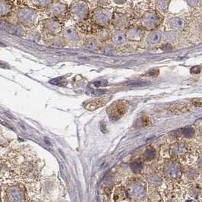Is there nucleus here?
Wrapping results in <instances>:
<instances>
[{
  "label": "nucleus",
  "instance_id": "f257e3e1",
  "mask_svg": "<svg viewBox=\"0 0 202 202\" xmlns=\"http://www.w3.org/2000/svg\"><path fill=\"white\" fill-rule=\"evenodd\" d=\"M159 17L154 12H148L143 18V24L147 28H153L158 25Z\"/></svg>",
  "mask_w": 202,
  "mask_h": 202
},
{
  "label": "nucleus",
  "instance_id": "f03ea898",
  "mask_svg": "<svg viewBox=\"0 0 202 202\" xmlns=\"http://www.w3.org/2000/svg\"><path fill=\"white\" fill-rule=\"evenodd\" d=\"M111 113H112V116L114 117H120L122 114H124V112L126 110L125 104L123 102H116L114 103L111 107Z\"/></svg>",
  "mask_w": 202,
  "mask_h": 202
},
{
  "label": "nucleus",
  "instance_id": "7ed1b4c3",
  "mask_svg": "<svg viewBox=\"0 0 202 202\" xmlns=\"http://www.w3.org/2000/svg\"><path fill=\"white\" fill-rule=\"evenodd\" d=\"M34 18H35V14H34V12L29 10L21 11L19 15V19L21 21L22 23L27 24H30V23L34 21Z\"/></svg>",
  "mask_w": 202,
  "mask_h": 202
},
{
  "label": "nucleus",
  "instance_id": "20e7f679",
  "mask_svg": "<svg viewBox=\"0 0 202 202\" xmlns=\"http://www.w3.org/2000/svg\"><path fill=\"white\" fill-rule=\"evenodd\" d=\"M104 103H105V102L103 100L97 99V100H92V101L88 103L85 106V108L88 110H95L100 106H102Z\"/></svg>",
  "mask_w": 202,
  "mask_h": 202
},
{
  "label": "nucleus",
  "instance_id": "39448f33",
  "mask_svg": "<svg viewBox=\"0 0 202 202\" xmlns=\"http://www.w3.org/2000/svg\"><path fill=\"white\" fill-rule=\"evenodd\" d=\"M87 13V8L86 6L84 5L77 4L73 8V14L76 15L77 17L82 18L84 17Z\"/></svg>",
  "mask_w": 202,
  "mask_h": 202
},
{
  "label": "nucleus",
  "instance_id": "423d86ee",
  "mask_svg": "<svg viewBox=\"0 0 202 202\" xmlns=\"http://www.w3.org/2000/svg\"><path fill=\"white\" fill-rule=\"evenodd\" d=\"M170 25H171V28H173L174 30H182V28H184L185 23L180 18H173L172 20H171Z\"/></svg>",
  "mask_w": 202,
  "mask_h": 202
},
{
  "label": "nucleus",
  "instance_id": "0eeeda50",
  "mask_svg": "<svg viewBox=\"0 0 202 202\" xmlns=\"http://www.w3.org/2000/svg\"><path fill=\"white\" fill-rule=\"evenodd\" d=\"M64 36L67 40L74 41L77 38V34L75 30L72 28H67L64 31Z\"/></svg>",
  "mask_w": 202,
  "mask_h": 202
},
{
  "label": "nucleus",
  "instance_id": "6e6552de",
  "mask_svg": "<svg viewBox=\"0 0 202 202\" xmlns=\"http://www.w3.org/2000/svg\"><path fill=\"white\" fill-rule=\"evenodd\" d=\"M95 17H96V20L97 21L100 23H102V22H106L108 21L109 19V15L108 14L105 12L104 11H100L98 12H96V14H95Z\"/></svg>",
  "mask_w": 202,
  "mask_h": 202
},
{
  "label": "nucleus",
  "instance_id": "1a4fd4ad",
  "mask_svg": "<svg viewBox=\"0 0 202 202\" xmlns=\"http://www.w3.org/2000/svg\"><path fill=\"white\" fill-rule=\"evenodd\" d=\"M11 6L6 1H0V16L6 14L9 12Z\"/></svg>",
  "mask_w": 202,
  "mask_h": 202
},
{
  "label": "nucleus",
  "instance_id": "9d476101",
  "mask_svg": "<svg viewBox=\"0 0 202 202\" xmlns=\"http://www.w3.org/2000/svg\"><path fill=\"white\" fill-rule=\"evenodd\" d=\"M112 40L115 43L120 44L124 43L125 41V37L124 36V34L122 33H116V34L113 35L112 37Z\"/></svg>",
  "mask_w": 202,
  "mask_h": 202
},
{
  "label": "nucleus",
  "instance_id": "9b49d317",
  "mask_svg": "<svg viewBox=\"0 0 202 202\" xmlns=\"http://www.w3.org/2000/svg\"><path fill=\"white\" fill-rule=\"evenodd\" d=\"M63 11H64V6L60 4L55 5V6L52 7V8H51V12L56 16L62 14V12Z\"/></svg>",
  "mask_w": 202,
  "mask_h": 202
},
{
  "label": "nucleus",
  "instance_id": "f8f14e48",
  "mask_svg": "<svg viewBox=\"0 0 202 202\" xmlns=\"http://www.w3.org/2000/svg\"><path fill=\"white\" fill-rule=\"evenodd\" d=\"M160 40V34L159 33H154V34H150L148 40L150 43H156L159 42V40Z\"/></svg>",
  "mask_w": 202,
  "mask_h": 202
},
{
  "label": "nucleus",
  "instance_id": "ddd939ff",
  "mask_svg": "<svg viewBox=\"0 0 202 202\" xmlns=\"http://www.w3.org/2000/svg\"><path fill=\"white\" fill-rule=\"evenodd\" d=\"M50 2V0H35V3L40 6H46Z\"/></svg>",
  "mask_w": 202,
  "mask_h": 202
},
{
  "label": "nucleus",
  "instance_id": "4468645a",
  "mask_svg": "<svg viewBox=\"0 0 202 202\" xmlns=\"http://www.w3.org/2000/svg\"><path fill=\"white\" fill-rule=\"evenodd\" d=\"M201 69L202 68H201L200 66H194V67H192L191 68V72L193 74H198V73H200Z\"/></svg>",
  "mask_w": 202,
  "mask_h": 202
},
{
  "label": "nucleus",
  "instance_id": "2eb2a0df",
  "mask_svg": "<svg viewBox=\"0 0 202 202\" xmlns=\"http://www.w3.org/2000/svg\"><path fill=\"white\" fill-rule=\"evenodd\" d=\"M192 103L194 106H202V99H194Z\"/></svg>",
  "mask_w": 202,
  "mask_h": 202
},
{
  "label": "nucleus",
  "instance_id": "dca6fc26",
  "mask_svg": "<svg viewBox=\"0 0 202 202\" xmlns=\"http://www.w3.org/2000/svg\"><path fill=\"white\" fill-rule=\"evenodd\" d=\"M86 46L88 49H93L94 47V42L92 40H89V41H88Z\"/></svg>",
  "mask_w": 202,
  "mask_h": 202
},
{
  "label": "nucleus",
  "instance_id": "f3484780",
  "mask_svg": "<svg viewBox=\"0 0 202 202\" xmlns=\"http://www.w3.org/2000/svg\"><path fill=\"white\" fill-rule=\"evenodd\" d=\"M201 30H202V24H201Z\"/></svg>",
  "mask_w": 202,
  "mask_h": 202
}]
</instances>
